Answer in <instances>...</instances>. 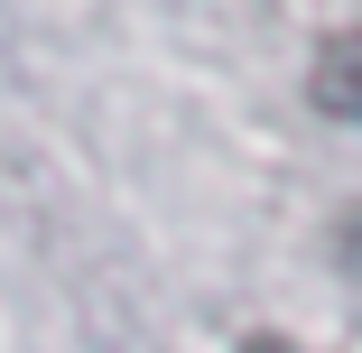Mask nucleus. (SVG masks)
<instances>
[{"label":"nucleus","mask_w":362,"mask_h":353,"mask_svg":"<svg viewBox=\"0 0 362 353\" xmlns=\"http://www.w3.org/2000/svg\"><path fill=\"white\" fill-rule=\"evenodd\" d=\"M316 103L334 121H362V28H334L316 56Z\"/></svg>","instance_id":"f257e3e1"},{"label":"nucleus","mask_w":362,"mask_h":353,"mask_svg":"<svg viewBox=\"0 0 362 353\" xmlns=\"http://www.w3.org/2000/svg\"><path fill=\"white\" fill-rule=\"evenodd\" d=\"M251 353H288V344H269V335H260V344H251Z\"/></svg>","instance_id":"f03ea898"}]
</instances>
